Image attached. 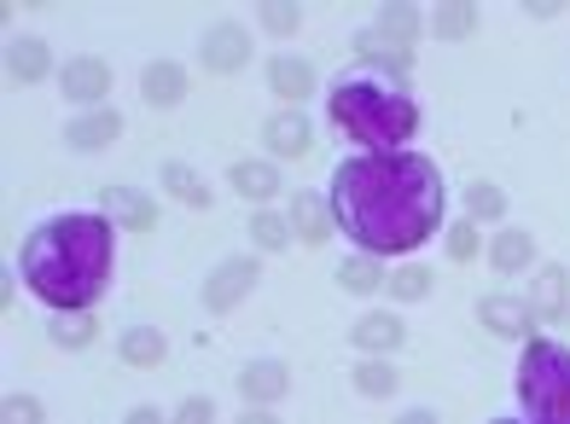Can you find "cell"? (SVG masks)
Listing matches in <instances>:
<instances>
[{
	"mask_svg": "<svg viewBox=\"0 0 570 424\" xmlns=\"http://www.w3.org/2000/svg\"><path fill=\"white\" fill-rule=\"evenodd\" d=\"M122 424H164V413H158V407H128Z\"/></svg>",
	"mask_w": 570,
	"mask_h": 424,
	"instance_id": "cell-37",
	"label": "cell"
},
{
	"mask_svg": "<svg viewBox=\"0 0 570 424\" xmlns=\"http://www.w3.org/2000/svg\"><path fill=\"white\" fill-rule=\"evenodd\" d=\"M402 337H407V326H402V314H361L355 321V332H350V343L361 355H391V349H402Z\"/></svg>",
	"mask_w": 570,
	"mask_h": 424,
	"instance_id": "cell-15",
	"label": "cell"
},
{
	"mask_svg": "<svg viewBox=\"0 0 570 424\" xmlns=\"http://www.w3.org/2000/svg\"><path fill=\"white\" fill-rule=\"evenodd\" d=\"M175 424H216V407H210V395H193V402H180Z\"/></svg>",
	"mask_w": 570,
	"mask_h": 424,
	"instance_id": "cell-35",
	"label": "cell"
},
{
	"mask_svg": "<svg viewBox=\"0 0 570 424\" xmlns=\"http://www.w3.org/2000/svg\"><path fill=\"white\" fill-rule=\"evenodd\" d=\"M59 88H65L70 105H88V111H99V105H106V93H111V65L94 59V52H82V59H65Z\"/></svg>",
	"mask_w": 570,
	"mask_h": 424,
	"instance_id": "cell-7",
	"label": "cell"
},
{
	"mask_svg": "<svg viewBox=\"0 0 570 424\" xmlns=\"http://www.w3.org/2000/svg\"><path fill=\"white\" fill-rule=\"evenodd\" d=\"M117 135H122V117L111 111V105H99V111H82L76 122H65V146L70 151H106Z\"/></svg>",
	"mask_w": 570,
	"mask_h": 424,
	"instance_id": "cell-12",
	"label": "cell"
},
{
	"mask_svg": "<svg viewBox=\"0 0 570 424\" xmlns=\"http://www.w3.org/2000/svg\"><path fill=\"white\" fill-rule=\"evenodd\" d=\"M7 76L18 88H30V82H47L53 76V47H47L41 36H18L7 47Z\"/></svg>",
	"mask_w": 570,
	"mask_h": 424,
	"instance_id": "cell-13",
	"label": "cell"
},
{
	"mask_svg": "<svg viewBox=\"0 0 570 424\" xmlns=\"http://www.w3.org/2000/svg\"><path fill=\"white\" fill-rule=\"evenodd\" d=\"M239 424H279V418H274L268 407H245V413H239Z\"/></svg>",
	"mask_w": 570,
	"mask_h": 424,
	"instance_id": "cell-38",
	"label": "cell"
},
{
	"mask_svg": "<svg viewBox=\"0 0 570 424\" xmlns=\"http://www.w3.org/2000/svg\"><path fill=\"white\" fill-rule=\"evenodd\" d=\"M518 407L530 424H570V349L553 337H530L518 361Z\"/></svg>",
	"mask_w": 570,
	"mask_h": 424,
	"instance_id": "cell-4",
	"label": "cell"
},
{
	"mask_svg": "<svg viewBox=\"0 0 570 424\" xmlns=\"http://www.w3.org/2000/svg\"><path fill=\"white\" fill-rule=\"evenodd\" d=\"M297 23H303L297 7H263V30H268V36H292Z\"/></svg>",
	"mask_w": 570,
	"mask_h": 424,
	"instance_id": "cell-34",
	"label": "cell"
},
{
	"mask_svg": "<svg viewBox=\"0 0 570 424\" xmlns=\"http://www.w3.org/2000/svg\"><path fill=\"white\" fill-rule=\"evenodd\" d=\"M530 308L541 314V321H564V314H570V274L564 268H535Z\"/></svg>",
	"mask_w": 570,
	"mask_h": 424,
	"instance_id": "cell-18",
	"label": "cell"
},
{
	"mask_svg": "<svg viewBox=\"0 0 570 424\" xmlns=\"http://www.w3.org/2000/svg\"><path fill=\"white\" fill-rule=\"evenodd\" d=\"M495 424H530V418H495Z\"/></svg>",
	"mask_w": 570,
	"mask_h": 424,
	"instance_id": "cell-39",
	"label": "cell"
},
{
	"mask_svg": "<svg viewBox=\"0 0 570 424\" xmlns=\"http://www.w3.org/2000/svg\"><path fill=\"white\" fill-rule=\"evenodd\" d=\"M187 70H180L175 59H158V65H146V76H140V93H146V105L151 111H169V105H180L187 99Z\"/></svg>",
	"mask_w": 570,
	"mask_h": 424,
	"instance_id": "cell-16",
	"label": "cell"
},
{
	"mask_svg": "<svg viewBox=\"0 0 570 424\" xmlns=\"http://www.w3.org/2000/svg\"><path fill=\"white\" fill-rule=\"evenodd\" d=\"M391 424H436V413H431V407H407V413H396Z\"/></svg>",
	"mask_w": 570,
	"mask_h": 424,
	"instance_id": "cell-36",
	"label": "cell"
},
{
	"mask_svg": "<svg viewBox=\"0 0 570 424\" xmlns=\"http://www.w3.org/2000/svg\"><path fill=\"white\" fill-rule=\"evenodd\" d=\"M268 88H274V93L297 111V105H303L308 93H315V65L297 59V52H274V59H268Z\"/></svg>",
	"mask_w": 570,
	"mask_h": 424,
	"instance_id": "cell-11",
	"label": "cell"
},
{
	"mask_svg": "<svg viewBox=\"0 0 570 424\" xmlns=\"http://www.w3.org/2000/svg\"><path fill=\"white\" fill-rule=\"evenodd\" d=\"M373 30L391 36L396 47H413V36L425 30V12H420V7H402V0H396V7H379V23H373Z\"/></svg>",
	"mask_w": 570,
	"mask_h": 424,
	"instance_id": "cell-24",
	"label": "cell"
},
{
	"mask_svg": "<svg viewBox=\"0 0 570 424\" xmlns=\"http://www.w3.org/2000/svg\"><path fill=\"white\" fill-rule=\"evenodd\" d=\"M0 424H47V413H41L36 395H7V402H0Z\"/></svg>",
	"mask_w": 570,
	"mask_h": 424,
	"instance_id": "cell-32",
	"label": "cell"
},
{
	"mask_svg": "<svg viewBox=\"0 0 570 424\" xmlns=\"http://www.w3.org/2000/svg\"><path fill=\"white\" fill-rule=\"evenodd\" d=\"M47 337L59 343V349H88V343L99 337V321L82 308V314H53V321H47Z\"/></svg>",
	"mask_w": 570,
	"mask_h": 424,
	"instance_id": "cell-23",
	"label": "cell"
},
{
	"mask_svg": "<svg viewBox=\"0 0 570 424\" xmlns=\"http://www.w3.org/2000/svg\"><path fill=\"white\" fill-rule=\"evenodd\" d=\"M478 321L495 332V337H512V343H530V321H535V308L530 297H512V290H495V297H483L478 303Z\"/></svg>",
	"mask_w": 570,
	"mask_h": 424,
	"instance_id": "cell-8",
	"label": "cell"
},
{
	"mask_svg": "<svg viewBox=\"0 0 570 424\" xmlns=\"http://www.w3.org/2000/svg\"><path fill=\"white\" fill-rule=\"evenodd\" d=\"M250 238H256V250H285L292 245V216H274V209H256L250 216Z\"/></svg>",
	"mask_w": 570,
	"mask_h": 424,
	"instance_id": "cell-28",
	"label": "cell"
},
{
	"mask_svg": "<svg viewBox=\"0 0 570 424\" xmlns=\"http://www.w3.org/2000/svg\"><path fill=\"white\" fill-rule=\"evenodd\" d=\"M535 262V238L518 233V227H501L495 238H489V268L495 274H524Z\"/></svg>",
	"mask_w": 570,
	"mask_h": 424,
	"instance_id": "cell-20",
	"label": "cell"
},
{
	"mask_svg": "<svg viewBox=\"0 0 570 424\" xmlns=\"http://www.w3.org/2000/svg\"><path fill=\"white\" fill-rule=\"evenodd\" d=\"M478 250H483V245H478V227H472V221H454V227H449V256H454V262H472Z\"/></svg>",
	"mask_w": 570,
	"mask_h": 424,
	"instance_id": "cell-33",
	"label": "cell"
},
{
	"mask_svg": "<svg viewBox=\"0 0 570 424\" xmlns=\"http://www.w3.org/2000/svg\"><path fill=\"white\" fill-rule=\"evenodd\" d=\"M361 59H384V65H396V76L413 65V47H396L391 36H379V30H367L361 36Z\"/></svg>",
	"mask_w": 570,
	"mask_h": 424,
	"instance_id": "cell-31",
	"label": "cell"
},
{
	"mask_svg": "<svg viewBox=\"0 0 570 424\" xmlns=\"http://www.w3.org/2000/svg\"><path fill=\"white\" fill-rule=\"evenodd\" d=\"M355 390L367 402H391L396 395V366L391 361H355Z\"/></svg>",
	"mask_w": 570,
	"mask_h": 424,
	"instance_id": "cell-25",
	"label": "cell"
},
{
	"mask_svg": "<svg viewBox=\"0 0 570 424\" xmlns=\"http://www.w3.org/2000/svg\"><path fill=\"white\" fill-rule=\"evenodd\" d=\"M198 65L210 76H239L250 65V30L245 23H216V30L198 41Z\"/></svg>",
	"mask_w": 570,
	"mask_h": 424,
	"instance_id": "cell-6",
	"label": "cell"
},
{
	"mask_svg": "<svg viewBox=\"0 0 570 424\" xmlns=\"http://www.w3.org/2000/svg\"><path fill=\"white\" fill-rule=\"evenodd\" d=\"M431 30L443 36V41H465V36L478 30V7H460V0H454V7H436L431 12Z\"/></svg>",
	"mask_w": 570,
	"mask_h": 424,
	"instance_id": "cell-29",
	"label": "cell"
},
{
	"mask_svg": "<svg viewBox=\"0 0 570 424\" xmlns=\"http://www.w3.org/2000/svg\"><path fill=\"white\" fill-rule=\"evenodd\" d=\"M326 198L338 227L367 256H407L443 227V169L420 151L344 157Z\"/></svg>",
	"mask_w": 570,
	"mask_h": 424,
	"instance_id": "cell-1",
	"label": "cell"
},
{
	"mask_svg": "<svg viewBox=\"0 0 570 424\" xmlns=\"http://www.w3.org/2000/svg\"><path fill=\"white\" fill-rule=\"evenodd\" d=\"M285 390H292V366H285V361H250L245 373H239V395H245L250 407L285 402Z\"/></svg>",
	"mask_w": 570,
	"mask_h": 424,
	"instance_id": "cell-10",
	"label": "cell"
},
{
	"mask_svg": "<svg viewBox=\"0 0 570 424\" xmlns=\"http://www.w3.org/2000/svg\"><path fill=\"white\" fill-rule=\"evenodd\" d=\"M117 361H128V366H164L169 361V337L158 326H128L117 337Z\"/></svg>",
	"mask_w": 570,
	"mask_h": 424,
	"instance_id": "cell-19",
	"label": "cell"
},
{
	"mask_svg": "<svg viewBox=\"0 0 570 424\" xmlns=\"http://www.w3.org/2000/svg\"><path fill=\"white\" fill-rule=\"evenodd\" d=\"M263 146H268L274 157H303L308 146H315V135H308V117H303V111H274V117L263 122Z\"/></svg>",
	"mask_w": 570,
	"mask_h": 424,
	"instance_id": "cell-17",
	"label": "cell"
},
{
	"mask_svg": "<svg viewBox=\"0 0 570 424\" xmlns=\"http://www.w3.org/2000/svg\"><path fill=\"white\" fill-rule=\"evenodd\" d=\"M338 285H344V290H355V297H373V290H384V285H391V274L379 268V256L355 250V256H344V268H338Z\"/></svg>",
	"mask_w": 570,
	"mask_h": 424,
	"instance_id": "cell-21",
	"label": "cell"
},
{
	"mask_svg": "<svg viewBox=\"0 0 570 424\" xmlns=\"http://www.w3.org/2000/svg\"><path fill=\"white\" fill-rule=\"evenodd\" d=\"M164 187H169V198H180L187 209H204L210 204V187L187 169V164H164Z\"/></svg>",
	"mask_w": 570,
	"mask_h": 424,
	"instance_id": "cell-27",
	"label": "cell"
},
{
	"mask_svg": "<svg viewBox=\"0 0 570 424\" xmlns=\"http://www.w3.org/2000/svg\"><path fill=\"white\" fill-rule=\"evenodd\" d=\"M99 216H111L128 233H151L158 227V204H151L140 187H106L99 193Z\"/></svg>",
	"mask_w": 570,
	"mask_h": 424,
	"instance_id": "cell-9",
	"label": "cell"
},
{
	"mask_svg": "<svg viewBox=\"0 0 570 424\" xmlns=\"http://www.w3.org/2000/svg\"><path fill=\"white\" fill-rule=\"evenodd\" d=\"M233 193H239V198H256V204H268L274 193H279V169L274 164H250V157H245V164H233Z\"/></svg>",
	"mask_w": 570,
	"mask_h": 424,
	"instance_id": "cell-22",
	"label": "cell"
},
{
	"mask_svg": "<svg viewBox=\"0 0 570 424\" xmlns=\"http://www.w3.org/2000/svg\"><path fill=\"white\" fill-rule=\"evenodd\" d=\"M256 279H263V268H256V256H227L222 268L204 279V308L210 314H233L250 290H256Z\"/></svg>",
	"mask_w": 570,
	"mask_h": 424,
	"instance_id": "cell-5",
	"label": "cell"
},
{
	"mask_svg": "<svg viewBox=\"0 0 570 424\" xmlns=\"http://www.w3.org/2000/svg\"><path fill=\"white\" fill-rule=\"evenodd\" d=\"M326 111H332V128H338L344 140H355L367 157L402 151L413 140V128H420V105H413V93L402 82H391V70H373V65L338 76Z\"/></svg>",
	"mask_w": 570,
	"mask_h": 424,
	"instance_id": "cell-3",
	"label": "cell"
},
{
	"mask_svg": "<svg viewBox=\"0 0 570 424\" xmlns=\"http://www.w3.org/2000/svg\"><path fill=\"white\" fill-rule=\"evenodd\" d=\"M117 262V221L111 216H47L18 250L30 290L53 314H82L111 285Z\"/></svg>",
	"mask_w": 570,
	"mask_h": 424,
	"instance_id": "cell-2",
	"label": "cell"
},
{
	"mask_svg": "<svg viewBox=\"0 0 570 424\" xmlns=\"http://www.w3.org/2000/svg\"><path fill=\"white\" fill-rule=\"evenodd\" d=\"M431 285H436L431 268H391V297H396V303H420V297H431Z\"/></svg>",
	"mask_w": 570,
	"mask_h": 424,
	"instance_id": "cell-30",
	"label": "cell"
},
{
	"mask_svg": "<svg viewBox=\"0 0 570 424\" xmlns=\"http://www.w3.org/2000/svg\"><path fill=\"white\" fill-rule=\"evenodd\" d=\"M332 227H338V216H332V198H321V193H292V233L303 238V245H326Z\"/></svg>",
	"mask_w": 570,
	"mask_h": 424,
	"instance_id": "cell-14",
	"label": "cell"
},
{
	"mask_svg": "<svg viewBox=\"0 0 570 424\" xmlns=\"http://www.w3.org/2000/svg\"><path fill=\"white\" fill-rule=\"evenodd\" d=\"M465 216L472 221H501L507 216V193L495 187V180H472V187H465Z\"/></svg>",
	"mask_w": 570,
	"mask_h": 424,
	"instance_id": "cell-26",
	"label": "cell"
}]
</instances>
